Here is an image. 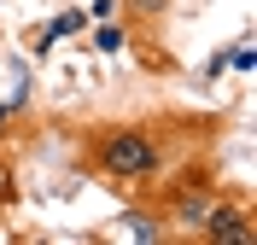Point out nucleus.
<instances>
[{"instance_id": "1", "label": "nucleus", "mask_w": 257, "mask_h": 245, "mask_svg": "<svg viewBox=\"0 0 257 245\" xmlns=\"http://www.w3.org/2000/svg\"><path fill=\"white\" fill-rule=\"evenodd\" d=\"M82 169L105 187L146 193L170 169V140L158 134V123H94L82 134Z\"/></svg>"}, {"instance_id": "2", "label": "nucleus", "mask_w": 257, "mask_h": 245, "mask_svg": "<svg viewBox=\"0 0 257 245\" xmlns=\"http://www.w3.org/2000/svg\"><path fill=\"white\" fill-rule=\"evenodd\" d=\"M216 198H222V181H216V169H210V163H187V169H176V175H170V187L158 193V216L170 222V233H187V239H199L205 216L216 210Z\"/></svg>"}, {"instance_id": "3", "label": "nucleus", "mask_w": 257, "mask_h": 245, "mask_svg": "<svg viewBox=\"0 0 257 245\" xmlns=\"http://www.w3.org/2000/svg\"><path fill=\"white\" fill-rule=\"evenodd\" d=\"M199 245H257V216H251V198L245 193H228L216 198V210L205 216L199 228Z\"/></svg>"}, {"instance_id": "4", "label": "nucleus", "mask_w": 257, "mask_h": 245, "mask_svg": "<svg viewBox=\"0 0 257 245\" xmlns=\"http://www.w3.org/2000/svg\"><path fill=\"white\" fill-rule=\"evenodd\" d=\"M117 222H123L128 239H141V245H164V239H176V233H170V222L158 216V204H128Z\"/></svg>"}, {"instance_id": "5", "label": "nucleus", "mask_w": 257, "mask_h": 245, "mask_svg": "<svg viewBox=\"0 0 257 245\" xmlns=\"http://www.w3.org/2000/svg\"><path fill=\"white\" fill-rule=\"evenodd\" d=\"M88 24H94V18L82 12V6H70V12H59L41 35H47V41H70V35H88Z\"/></svg>"}, {"instance_id": "6", "label": "nucleus", "mask_w": 257, "mask_h": 245, "mask_svg": "<svg viewBox=\"0 0 257 245\" xmlns=\"http://www.w3.org/2000/svg\"><path fill=\"white\" fill-rule=\"evenodd\" d=\"M123 12L135 18V24H158V18L170 12V0H123Z\"/></svg>"}, {"instance_id": "7", "label": "nucleus", "mask_w": 257, "mask_h": 245, "mask_svg": "<svg viewBox=\"0 0 257 245\" xmlns=\"http://www.w3.org/2000/svg\"><path fill=\"white\" fill-rule=\"evenodd\" d=\"M88 35H94V47H99V53H123V41H128L123 24H111V18H105L99 30H88Z\"/></svg>"}, {"instance_id": "8", "label": "nucleus", "mask_w": 257, "mask_h": 245, "mask_svg": "<svg viewBox=\"0 0 257 245\" xmlns=\"http://www.w3.org/2000/svg\"><path fill=\"white\" fill-rule=\"evenodd\" d=\"M6 198H12V169L0 163V204H6Z\"/></svg>"}, {"instance_id": "9", "label": "nucleus", "mask_w": 257, "mask_h": 245, "mask_svg": "<svg viewBox=\"0 0 257 245\" xmlns=\"http://www.w3.org/2000/svg\"><path fill=\"white\" fill-rule=\"evenodd\" d=\"M6 123H12V111H6V105H0V140H6Z\"/></svg>"}]
</instances>
